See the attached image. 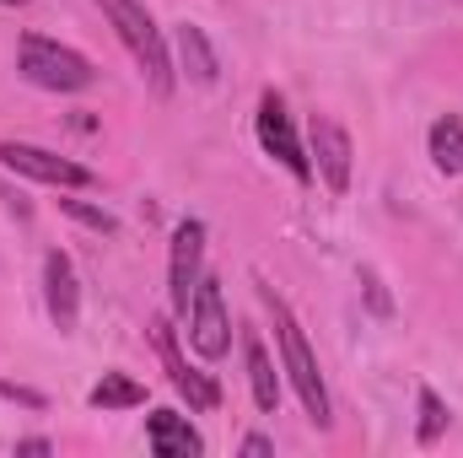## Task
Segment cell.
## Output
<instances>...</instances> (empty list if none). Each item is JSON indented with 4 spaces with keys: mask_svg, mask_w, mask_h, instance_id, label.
<instances>
[{
    "mask_svg": "<svg viewBox=\"0 0 463 458\" xmlns=\"http://www.w3.org/2000/svg\"><path fill=\"white\" fill-rule=\"evenodd\" d=\"M242 453L248 458H269L275 453V443H269V437H242Z\"/></svg>",
    "mask_w": 463,
    "mask_h": 458,
    "instance_id": "ac0fdd59",
    "label": "cell"
},
{
    "mask_svg": "<svg viewBox=\"0 0 463 458\" xmlns=\"http://www.w3.org/2000/svg\"><path fill=\"white\" fill-rule=\"evenodd\" d=\"M60 211H65V216H76L81 227L103 232V237H114V232H118L114 216H109V211H98V205H87V200H60Z\"/></svg>",
    "mask_w": 463,
    "mask_h": 458,
    "instance_id": "e0dca14e",
    "label": "cell"
},
{
    "mask_svg": "<svg viewBox=\"0 0 463 458\" xmlns=\"http://www.w3.org/2000/svg\"><path fill=\"white\" fill-rule=\"evenodd\" d=\"M16 453H54V443L49 437H27V443H16Z\"/></svg>",
    "mask_w": 463,
    "mask_h": 458,
    "instance_id": "ffe728a7",
    "label": "cell"
},
{
    "mask_svg": "<svg viewBox=\"0 0 463 458\" xmlns=\"http://www.w3.org/2000/svg\"><path fill=\"white\" fill-rule=\"evenodd\" d=\"M189 345L205 361H222L227 345H232L227 302H222V281L216 275H200V286H194V302H189Z\"/></svg>",
    "mask_w": 463,
    "mask_h": 458,
    "instance_id": "8992f818",
    "label": "cell"
},
{
    "mask_svg": "<svg viewBox=\"0 0 463 458\" xmlns=\"http://www.w3.org/2000/svg\"><path fill=\"white\" fill-rule=\"evenodd\" d=\"M178 54H184V71H189L200 87H211V81H216V54H211L205 33H200L194 22H184V27H178Z\"/></svg>",
    "mask_w": 463,
    "mask_h": 458,
    "instance_id": "4fadbf2b",
    "label": "cell"
},
{
    "mask_svg": "<svg viewBox=\"0 0 463 458\" xmlns=\"http://www.w3.org/2000/svg\"><path fill=\"white\" fill-rule=\"evenodd\" d=\"M0 167L5 173H22L33 184H49V189H92L98 173L60 157V151H43V146H27V140H0Z\"/></svg>",
    "mask_w": 463,
    "mask_h": 458,
    "instance_id": "277c9868",
    "label": "cell"
},
{
    "mask_svg": "<svg viewBox=\"0 0 463 458\" xmlns=\"http://www.w3.org/2000/svg\"><path fill=\"white\" fill-rule=\"evenodd\" d=\"M0 394H5V399H22V405H33V410L43 405V399H38L33 388H16V383H0Z\"/></svg>",
    "mask_w": 463,
    "mask_h": 458,
    "instance_id": "d6986e66",
    "label": "cell"
},
{
    "mask_svg": "<svg viewBox=\"0 0 463 458\" xmlns=\"http://www.w3.org/2000/svg\"><path fill=\"white\" fill-rule=\"evenodd\" d=\"M242 350H248V383H253V405L264 410V415H275L280 410V377H275V361H269V350L264 340L248 329L242 335Z\"/></svg>",
    "mask_w": 463,
    "mask_h": 458,
    "instance_id": "7c38bea8",
    "label": "cell"
},
{
    "mask_svg": "<svg viewBox=\"0 0 463 458\" xmlns=\"http://www.w3.org/2000/svg\"><path fill=\"white\" fill-rule=\"evenodd\" d=\"M151 345H156V356H162V367H167V383H173L194 410H216V405H222V388H216L205 372H194V367L184 361V350L173 340V324H167V319H151Z\"/></svg>",
    "mask_w": 463,
    "mask_h": 458,
    "instance_id": "ba28073f",
    "label": "cell"
},
{
    "mask_svg": "<svg viewBox=\"0 0 463 458\" xmlns=\"http://www.w3.org/2000/svg\"><path fill=\"white\" fill-rule=\"evenodd\" d=\"M350 162H355L350 135L329 114H318L313 119V167H318V178L329 184V195H345L350 189Z\"/></svg>",
    "mask_w": 463,
    "mask_h": 458,
    "instance_id": "9c48e42d",
    "label": "cell"
},
{
    "mask_svg": "<svg viewBox=\"0 0 463 458\" xmlns=\"http://www.w3.org/2000/svg\"><path fill=\"white\" fill-rule=\"evenodd\" d=\"M200 259H205V222H178L173 259H167V302L184 319H189V302H194V286H200Z\"/></svg>",
    "mask_w": 463,
    "mask_h": 458,
    "instance_id": "52a82bcc",
    "label": "cell"
},
{
    "mask_svg": "<svg viewBox=\"0 0 463 458\" xmlns=\"http://www.w3.org/2000/svg\"><path fill=\"white\" fill-rule=\"evenodd\" d=\"M16 71L33 87H43V92H87L98 81V71H92L87 54H76V49H65L54 38H38V33H27L16 43Z\"/></svg>",
    "mask_w": 463,
    "mask_h": 458,
    "instance_id": "3957f363",
    "label": "cell"
},
{
    "mask_svg": "<svg viewBox=\"0 0 463 458\" xmlns=\"http://www.w3.org/2000/svg\"><path fill=\"white\" fill-rule=\"evenodd\" d=\"M43 297H49V319L60 324V335H71L81 319V286H76L71 253H60V248H49V259H43Z\"/></svg>",
    "mask_w": 463,
    "mask_h": 458,
    "instance_id": "30bf717a",
    "label": "cell"
},
{
    "mask_svg": "<svg viewBox=\"0 0 463 458\" xmlns=\"http://www.w3.org/2000/svg\"><path fill=\"white\" fill-rule=\"evenodd\" d=\"M259 146L297 178V184H307L313 178V157L302 151V140H297V124L286 114V103H280V92H264L259 98Z\"/></svg>",
    "mask_w": 463,
    "mask_h": 458,
    "instance_id": "5b68a950",
    "label": "cell"
},
{
    "mask_svg": "<svg viewBox=\"0 0 463 458\" xmlns=\"http://www.w3.org/2000/svg\"><path fill=\"white\" fill-rule=\"evenodd\" d=\"M146 443H151V453L156 458H200L205 453L200 432H194L178 410H156V415L146 421Z\"/></svg>",
    "mask_w": 463,
    "mask_h": 458,
    "instance_id": "8fae6325",
    "label": "cell"
},
{
    "mask_svg": "<svg viewBox=\"0 0 463 458\" xmlns=\"http://www.w3.org/2000/svg\"><path fill=\"white\" fill-rule=\"evenodd\" d=\"M0 5H27V0H0Z\"/></svg>",
    "mask_w": 463,
    "mask_h": 458,
    "instance_id": "44dd1931",
    "label": "cell"
},
{
    "mask_svg": "<svg viewBox=\"0 0 463 458\" xmlns=\"http://www.w3.org/2000/svg\"><path fill=\"white\" fill-rule=\"evenodd\" d=\"M87 399L92 410H129V405H146V383H135L129 372H103V383Z\"/></svg>",
    "mask_w": 463,
    "mask_h": 458,
    "instance_id": "5bb4252c",
    "label": "cell"
},
{
    "mask_svg": "<svg viewBox=\"0 0 463 458\" xmlns=\"http://www.w3.org/2000/svg\"><path fill=\"white\" fill-rule=\"evenodd\" d=\"M98 5H103L109 27L118 33V43L129 49V60L140 65V76L151 81V92L167 98V92H173V60H167L162 27L151 22V11H146L140 0H98Z\"/></svg>",
    "mask_w": 463,
    "mask_h": 458,
    "instance_id": "7a4b0ae2",
    "label": "cell"
},
{
    "mask_svg": "<svg viewBox=\"0 0 463 458\" xmlns=\"http://www.w3.org/2000/svg\"><path fill=\"white\" fill-rule=\"evenodd\" d=\"M259 302H264V313L275 319L280 361H286V372H291V388H297L302 410L313 415V426H329V421H335V415H329V388H324V372H318V361H313V350H307V335H302L297 313H291L286 297H280L275 286H264V281H259Z\"/></svg>",
    "mask_w": 463,
    "mask_h": 458,
    "instance_id": "6da1fadb",
    "label": "cell"
},
{
    "mask_svg": "<svg viewBox=\"0 0 463 458\" xmlns=\"http://www.w3.org/2000/svg\"><path fill=\"white\" fill-rule=\"evenodd\" d=\"M442 432H448V405H442V394L437 388H420V443L431 448V443H442Z\"/></svg>",
    "mask_w": 463,
    "mask_h": 458,
    "instance_id": "2e32d148",
    "label": "cell"
},
{
    "mask_svg": "<svg viewBox=\"0 0 463 458\" xmlns=\"http://www.w3.org/2000/svg\"><path fill=\"white\" fill-rule=\"evenodd\" d=\"M431 162L453 178V173H463V119H437L431 124Z\"/></svg>",
    "mask_w": 463,
    "mask_h": 458,
    "instance_id": "9a60e30c",
    "label": "cell"
}]
</instances>
